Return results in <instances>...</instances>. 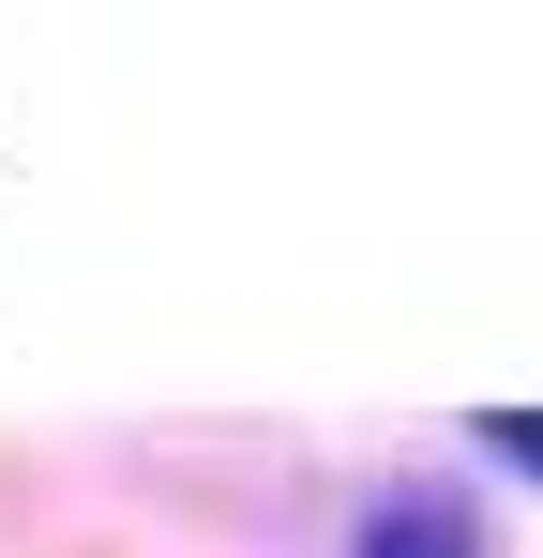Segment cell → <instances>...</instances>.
<instances>
[{"label":"cell","mask_w":543,"mask_h":558,"mask_svg":"<svg viewBox=\"0 0 543 558\" xmlns=\"http://www.w3.org/2000/svg\"><path fill=\"white\" fill-rule=\"evenodd\" d=\"M362 558H483V529L452 513L438 483H408V498H377V513H362Z\"/></svg>","instance_id":"1"},{"label":"cell","mask_w":543,"mask_h":558,"mask_svg":"<svg viewBox=\"0 0 543 558\" xmlns=\"http://www.w3.org/2000/svg\"><path fill=\"white\" fill-rule=\"evenodd\" d=\"M483 438H498V468H529V483H543V408H483Z\"/></svg>","instance_id":"2"}]
</instances>
